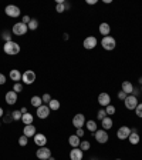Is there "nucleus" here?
Returning a JSON list of instances; mask_svg holds the SVG:
<instances>
[{"mask_svg":"<svg viewBox=\"0 0 142 160\" xmlns=\"http://www.w3.org/2000/svg\"><path fill=\"white\" fill-rule=\"evenodd\" d=\"M3 52L7 56H16V54L20 53V44L17 42H14V40L7 42V43L3 44Z\"/></svg>","mask_w":142,"mask_h":160,"instance_id":"f257e3e1","label":"nucleus"},{"mask_svg":"<svg viewBox=\"0 0 142 160\" xmlns=\"http://www.w3.org/2000/svg\"><path fill=\"white\" fill-rule=\"evenodd\" d=\"M101 46H103L104 50L111 52V50H114L117 47V40L114 39L112 36H105V37H103V40H101Z\"/></svg>","mask_w":142,"mask_h":160,"instance_id":"f03ea898","label":"nucleus"},{"mask_svg":"<svg viewBox=\"0 0 142 160\" xmlns=\"http://www.w3.org/2000/svg\"><path fill=\"white\" fill-rule=\"evenodd\" d=\"M29 32V27H27V24H24L23 22H19V23H14L13 29H11V33L14 34V36H24V34Z\"/></svg>","mask_w":142,"mask_h":160,"instance_id":"7ed1b4c3","label":"nucleus"},{"mask_svg":"<svg viewBox=\"0 0 142 160\" xmlns=\"http://www.w3.org/2000/svg\"><path fill=\"white\" fill-rule=\"evenodd\" d=\"M94 134V137H95V140L98 142L99 144H105L109 140V136H108V133H107V130H104V129H98L95 132V133H93Z\"/></svg>","mask_w":142,"mask_h":160,"instance_id":"20e7f679","label":"nucleus"},{"mask_svg":"<svg viewBox=\"0 0 142 160\" xmlns=\"http://www.w3.org/2000/svg\"><path fill=\"white\" fill-rule=\"evenodd\" d=\"M138 97H135L134 94H128L126 96V99L124 100V104H125V107L128 110H135L136 106H138Z\"/></svg>","mask_w":142,"mask_h":160,"instance_id":"39448f33","label":"nucleus"},{"mask_svg":"<svg viewBox=\"0 0 142 160\" xmlns=\"http://www.w3.org/2000/svg\"><path fill=\"white\" fill-rule=\"evenodd\" d=\"M21 82H23V84H33L36 82V73L33 70H26L21 76Z\"/></svg>","mask_w":142,"mask_h":160,"instance_id":"423d86ee","label":"nucleus"},{"mask_svg":"<svg viewBox=\"0 0 142 160\" xmlns=\"http://www.w3.org/2000/svg\"><path fill=\"white\" fill-rule=\"evenodd\" d=\"M36 156L40 160H48V157H51V150L47 146H43V147H40V149H37Z\"/></svg>","mask_w":142,"mask_h":160,"instance_id":"0eeeda50","label":"nucleus"},{"mask_svg":"<svg viewBox=\"0 0 142 160\" xmlns=\"http://www.w3.org/2000/svg\"><path fill=\"white\" fill-rule=\"evenodd\" d=\"M50 113H51V110H50V107H48V104H41L40 107H37V117L39 119H41V120H44V119H47V117L50 116Z\"/></svg>","mask_w":142,"mask_h":160,"instance_id":"6e6552de","label":"nucleus"},{"mask_svg":"<svg viewBox=\"0 0 142 160\" xmlns=\"http://www.w3.org/2000/svg\"><path fill=\"white\" fill-rule=\"evenodd\" d=\"M85 116L83 113H77L76 116L73 117V126L76 129H83V126H85Z\"/></svg>","mask_w":142,"mask_h":160,"instance_id":"1a4fd4ad","label":"nucleus"},{"mask_svg":"<svg viewBox=\"0 0 142 160\" xmlns=\"http://www.w3.org/2000/svg\"><path fill=\"white\" fill-rule=\"evenodd\" d=\"M97 43H98L97 37H94V36H88V37H85V39H84L83 46H84V49H87V50H93V49H95Z\"/></svg>","mask_w":142,"mask_h":160,"instance_id":"9d476101","label":"nucleus"},{"mask_svg":"<svg viewBox=\"0 0 142 160\" xmlns=\"http://www.w3.org/2000/svg\"><path fill=\"white\" fill-rule=\"evenodd\" d=\"M4 13H6L9 17H19L20 14H21V12H20V9L17 6L9 4V6H6V9H4Z\"/></svg>","mask_w":142,"mask_h":160,"instance_id":"9b49d317","label":"nucleus"},{"mask_svg":"<svg viewBox=\"0 0 142 160\" xmlns=\"http://www.w3.org/2000/svg\"><path fill=\"white\" fill-rule=\"evenodd\" d=\"M4 100H6V103L9 104V106H13V104L17 103V100H19V94H17L16 92H13V90H10V92L6 93Z\"/></svg>","mask_w":142,"mask_h":160,"instance_id":"f8f14e48","label":"nucleus"},{"mask_svg":"<svg viewBox=\"0 0 142 160\" xmlns=\"http://www.w3.org/2000/svg\"><path fill=\"white\" fill-rule=\"evenodd\" d=\"M129 134H131V129L128 126H121L117 132V137L119 140H126L129 137Z\"/></svg>","mask_w":142,"mask_h":160,"instance_id":"ddd939ff","label":"nucleus"},{"mask_svg":"<svg viewBox=\"0 0 142 160\" xmlns=\"http://www.w3.org/2000/svg\"><path fill=\"white\" fill-rule=\"evenodd\" d=\"M98 104L103 107H107L108 104H111V96H109L108 93H105V92L99 93L98 94Z\"/></svg>","mask_w":142,"mask_h":160,"instance_id":"4468645a","label":"nucleus"},{"mask_svg":"<svg viewBox=\"0 0 142 160\" xmlns=\"http://www.w3.org/2000/svg\"><path fill=\"white\" fill-rule=\"evenodd\" d=\"M84 159V152L78 147H74L70 152V160H83Z\"/></svg>","mask_w":142,"mask_h":160,"instance_id":"2eb2a0df","label":"nucleus"},{"mask_svg":"<svg viewBox=\"0 0 142 160\" xmlns=\"http://www.w3.org/2000/svg\"><path fill=\"white\" fill-rule=\"evenodd\" d=\"M33 140H34V143H36V146H39V147H43L47 144V137H46V134H43V133H36Z\"/></svg>","mask_w":142,"mask_h":160,"instance_id":"dca6fc26","label":"nucleus"},{"mask_svg":"<svg viewBox=\"0 0 142 160\" xmlns=\"http://www.w3.org/2000/svg\"><path fill=\"white\" fill-rule=\"evenodd\" d=\"M139 140H141V137H139L138 130H136V129H131V134H129V137H128V142L132 144V146H135V144L139 143Z\"/></svg>","mask_w":142,"mask_h":160,"instance_id":"f3484780","label":"nucleus"},{"mask_svg":"<svg viewBox=\"0 0 142 160\" xmlns=\"http://www.w3.org/2000/svg\"><path fill=\"white\" fill-rule=\"evenodd\" d=\"M37 133V129L36 126H33V124H27V126H24L23 129V134L26 137H34Z\"/></svg>","mask_w":142,"mask_h":160,"instance_id":"a211bd4d","label":"nucleus"},{"mask_svg":"<svg viewBox=\"0 0 142 160\" xmlns=\"http://www.w3.org/2000/svg\"><path fill=\"white\" fill-rule=\"evenodd\" d=\"M9 76H10V79L13 80L14 83H19V82H21V76H23V73H21L20 70H17V69H13V70H10Z\"/></svg>","mask_w":142,"mask_h":160,"instance_id":"6ab92c4d","label":"nucleus"},{"mask_svg":"<svg viewBox=\"0 0 142 160\" xmlns=\"http://www.w3.org/2000/svg\"><path fill=\"white\" fill-rule=\"evenodd\" d=\"M98 30H99V34H103V37L109 36V33H111V26H109L108 23H105V22H104V23L99 24Z\"/></svg>","mask_w":142,"mask_h":160,"instance_id":"aec40b11","label":"nucleus"},{"mask_svg":"<svg viewBox=\"0 0 142 160\" xmlns=\"http://www.w3.org/2000/svg\"><path fill=\"white\" fill-rule=\"evenodd\" d=\"M112 126H114V120L109 116H107L105 119L101 120V127H103L104 130H107V132H108L109 129H112Z\"/></svg>","mask_w":142,"mask_h":160,"instance_id":"412c9836","label":"nucleus"},{"mask_svg":"<svg viewBox=\"0 0 142 160\" xmlns=\"http://www.w3.org/2000/svg\"><path fill=\"white\" fill-rule=\"evenodd\" d=\"M121 87H122V92L126 94H132V90H134V84L129 82V80H125V82H122V84H121Z\"/></svg>","mask_w":142,"mask_h":160,"instance_id":"4be33fe9","label":"nucleus"},{"mask_svg":"<svg viewBox=\"0 0 142 160\" xmlns=\"http://www.w3.org/2000/svg\"><path fill=\"white\" fill-rule=\"evenodd\" d=\"M68 143H70V146L73 147H80V143H81V139H80L77 134H71V136L68 137Z\"/></svg>","mask_w":142,"mask_h":160,"instance_id":"5701e85b","label":"nucleus"},{"mask_svg":"<svg viewBox=\"0 0 142 160\" xmlns=\"http://www.w3.org/2000/svg\"><path fill=\"white\" fill-rule=\"evenodd\" d=\"M21 122L24 123V126H27V124H33L34 116L31 113H29V112H27L26 114H23V116H21Z\"/></svg>","mask_w":142,"mask_h":160,"instance_id":"b1692460","label":"nucleus"},{"mask_svg":"<svg viewBox=\"0 0 142 160\" xmlns=\"http://www.w3.org/2000/svg\"><path fill=\"white\" fill-rule=\"evenodd\" d=\"M85 127L88 132H91V133H95L97 130H98V126H97V123L94 122V120H87L85 122Z\"/></svg>","mask_w":142,"mask_h":160,"instance_id":"393cba45","label":"nucleus"},{"mask_svg":"<svg viewBox=\"0 0 142 160\" xmlns=\"http://www.w3.org/2000/svg\"><path fill=\"white\" fill-rule=\"evenodd\" d=\"M30 103H31V106L33 107H40L41 106V104H43V99H41V97L40 96H33L31 97V99H30Z\"/></svg>","mask_w":142,"mask_h":160,"instance_id":"a878e982","label":"nucleus"},{"mask_svg":"<svg viewBox=\"0 0 142 160\" xmlns=\"http://www.w3.org/2000/svg\"><path fill=\"white\" fill-rule=\"evenodd\" d=\"M48 107L51 112H56V110L60 109V102L57 99H51V102L48 103Z\"/></svg>","mask_w":142,"mask_h":160,"instance_id":"bb28decb","label":"nucleus"},{"mask_svg":"<svg viewBox=\"0 0 142 160\" xmlns=\"http://www.w3.org/2000/svg\"><path fill=\"white\" fill-rule=\"evenodd\" d=\"M11 36H13V33L10 32V30H3V33H2V39L4 40V43H7V42H11Z\"/></svg>","mask_w":142,"mask_h":160,"instance_id":"cd10ccee","label":"nucleus"},{"mask_svg":"<svg viewBox=\"0 0 142 160\" xmlns=\"http://www.w3.org/2000/svg\"><path fill=\"white\" fill-rule=\"evenodd\" d=\"M80 149L83 150V152H87V150L91 149V143H89L88 140H83V142L80 143Z\"/></svg>","mask_w":142,"mask_h":160,"instance_id":"c85d7f7f","label":"nucleus"},{"mask_svg":"<svg viewBox=\"0 0 142 160\" xmlns=\"http://www.w3.org/2000/svg\"><path fill=\"white\" fill-rule=\"evenodd\" d=\"M27 27H29V30H37V27H39V20L31 19L30 20V23L27 24Z\"/></svg>","mask_w":142,"mask_h":160,"instance_id":"c756f323","label":"nucleus"},{"mask_svg":"<svg viewBox=\"0 0 142 160\" xmlns=\"http://www.w3.org/2000/svg\"><path fill=\"white\" fill-rule=\"evenodd\" d=\"M21 116H23V113H21L20 110H14V112H11V119H13L14 122L21 120Z\"/></svg>","mask_w":142,"mask_h":160,"instance_id":"7c9ffc66","label":"nucleus"},{"mask_svg":"<svg viewBox=\"0 0 142 160\" xmlns=\"http://www.w3.org/2000/svg\"><path fill=\"white\" fill-rule=\"evenodd\" d=\"M11 90H13V92H16L17 94L21 93V92H23V83H20V82H19V83H14L13 84V89H11Z\"/></svg>","mask_w":142,"mask_h":160,"instance_id":"2f4dec72","label":"nucleus"},{"mask_svg":"<svg viewBox=\"0 0 142 160\" xmlns=\"http://www.w3.org/2000/svg\"><path fill=\"white\" fill-rule=\"evenodd\" d=\"M19 144L21 147H24V146H27V144H29V137H26L23 134V136H20L19 137Z\"/></svg>","mask_w":142,"mask_h":160,"instance_id":"473e14b6","label":"nucleus"},{"mask_svg":"<svg viewBox=\"0 0 142 160\" xmlns=\"http://www.w3.org/2000/svg\"><path fill=\"white\" fill-rule=\"evenodd\" d=\"M105 113H107V116H112V114H115V107H114L112 104H108V106L105 107Z\"/></svg>","mask_w":142,"mask_h":160,"instance_id":"72a5a7b5","label":"nucleus"},{"mask_svg":"<svg viewBox=\"0 0 142 160\" xmlns=\"http://www.w3.org/2000/svg\"><path fill=\"white\" fill-rule=\"evenodd\" d=\"M66 4L64 3H57V6H56V12L57 13H64L66 12Z\"/></svg>","mask_w":142,"mask_h":160,"instance_id":"f704fd0d","label":"nucleus"},{"mask_svg":"<svg viewBox=\"0 0 142 160\" xmlns=\"http://www.w3.org/2000/svg\"><path fill=\"white\" fill-rule=\"evenodd\" d=\"M41 99H43V104H48L50 102H51V96H50L48 93H44L43 96H41Z\"/></svg>","mask_w":142,"mask_h":160,"instance_id":"c9c22d12","label":"nucleus"},{"mask_svg":"<svg viewBox=\"0 0 142 160\" xmlns=\"http://www.w3.org/2000/svg\"><path fill=\"white\" fill-rule=\"evenodd\" d=\"M135 114L139 119H142V103H138V106H136V109H135Z\"/></svg>","mask_w":142,"mask_h":160,"instance_id":"e433bc0d","label":"nucleus"},{"mask_svg":"<svg viewBox=\"0 0 142 160\" xmlns=\"http://www.w3.org/2000/svg\"><path fill=\"white\" fill-rule=\"evenodd\" d=\"M97 117H98L99 120H103V119H105L107 117V113H105V109H101V110H98V113H97Z\"/></svg>","mask_w":142,"mask_h":160,"instance_id":"4c0bfd02","label":"nucleus"},{"mask_svg":"<svg viewBox=\"0 0 142 160\" xmlns=\"http://www.w3.org/2000/svg\"><path fill=\"white\" fill-rule=\"evenodd\" d=\"M126 96H128V94H126V93H124L122 90H121V92H119V93H118V99H119V100H122V102L126 99Z\"/></svg>","mask_w":142,"mask_h":160,"instance_id":"58836bf2","label":"nucleus"},{"mask_svg":"<svg viewBox=\"0 0 142 160\" xmlns=\"http://www.w3.org/2000/svg\"><path fill=\"white\" fill-rule=\"evenodd\" d=\"M76 134L80 137V139H81V137H84V129H77Z\"/></svg>","mask_w":142,"mask_h":160,"instance_id":"ea45409f","label":"nucleus"},{"mask_svg":"<svg viewBox=\"0 0 142 160\" xmlns=\"http://www.w3.org/2000/svg\"><path fill=\"white\" fill-rule=\"evenodd\" d=\"M30 20H31V17H30V16H23L21 22H23L24 24H29V23H30Z\"/></svg>","mask_w":142,"mask_h":160,"instance_id":"a19ab883","label":"nucleus"},{"mask_svg":"<svg viewBox=\"0 0 142 160\" xmlns=\"http://www.w3.org/2000/svg\"><path fill=\"white\" fill-rule=\"evenodd\" d=\"M4 83H6V76H4L3 73H0V86L4 84Z\"/></svg>","mask_w":142,"mask_h":160,"instance_id":"79ce46f5","label":"nucleus"},{"mask_svg":"<svg viewBox=\"0 0 142 160\" xmlns=\"http://www.w3.org/2000/svg\"><path fill=\"white\" fill-rule=\"evenodd\" d=\"M87 4H97V0H87Z\"/></svg>","mask_w":142,"mask_h":160,"instance_id":"37998d69","label":"nucleus"},{"mask_svg":"<svg viewBox=\"0 0 142 160\" xmlns=\"http://www.w3.org/2000/svg\"><path fill=\"white\" fill-rule=\"evenodd\" d=\"M3 116H4V110L3 107H0V119H3Z\"/></svg>","mask_w":142,"mask_h":160,"instance_id":"c03bdc74","label":"nucleus"},{"mask_svg":"<svg viewBox=\"0 0 142 160\" xmlns=\"http://www.w3.org/2000/svg\"><path fill=\"white\" fill-rule=\"evenodd\" d=\"M20 112H21L23 114H26L27 113V109H26V107H21V109H20Z\"/></svg>","mask_w":142,"mask_h":160,"instance_id":"a18cd8bd","label":"nucleus"},{"mask_svg":"<svg viewBox=\"0 0 142 160\" xmlns=\"http://www.w3.org/2000/svg\"><path fill=\"white\" fill-rule=\"evenodd\" d=\"M63 39H64V40H68V33H64V36H63Z\"/></svg>","mask_w":142,"mask_h":160,"instance_id":"49530a36","label":"nucleus"},{"mask_svg":"<svg viewBox=\"0 0 142 160\" xmlns=\"http://www.w3.org/2000/svg\"><path fill=\"white\" fill-rule=\"evenodd\" d=\"M138 83H139V84H141V86H142V77H139V80H138Z\"/></svg>","mask_w":142,"mask_h":160,"instance_id":"de8ad7c7","label":"nucleus"},{"mask_svg":"<svg viewBox=\"0 0 142 160\" xmlns=\"http://www.w3.org/2000/svg\"><path fill=\"white\" fill-rule=\"evenodd\" d=\"M48 160H56V159H54V157L51 156V157H48Z\"/></svg>","mask_w":142,"mask_h":160,"instance_id":"09e8293b","label":"nucleus"},{"mask_svg":"<svg viewBox=\"0 0 142 160\" xmlns=\"http://www.w3.org/2000/svg\"><path fill=\"white\" fill-rule=\"evenodd\" d=\"M115 160H121V159H115Z\"/></svg>","mask_w":142,"mask_h":160,"instance_id":"8fccbe9b","label":"nucleus"},{"mask_svg":"<svg viewBox=\"0 0 142 160\" xmlns=\"http://www.w3.org/2000/svg\"><path fill=\"white\" fill-rule=\"evenodd\" d=\"M141 92H142V86H141Z\"/></svg>","mask_w":142,"mask_h":160,"instance_id":"3c124183","label":"nucleus"},{"mask_svg":"<svg viewBox=\"0 0 142 160\" xmlns=\"http://www.w3.org/2000/svg\"><path fill=\"white\" fill-rule=\"evenodd\" d=\"M0 126H2V122H0Z\"/></svg>","mask_w":142,"mask_h":160,"instance_id":"603ef678","label":"nucleus"}]
</instances>
